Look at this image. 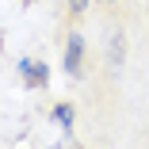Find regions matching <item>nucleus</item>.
<instances>
[{"label": "nucleus", "mask_w": 149, "mask_h": 149, "mask_svg": "<svg viewBox=\"0 0 149 149\" xmlns=\"http://www.w3.org/2000/svg\"><path fill=\"white\" fill-rule=\"evenodd\" d=\"M80 61H84V38L80 35H69V42H65V73L69 77H80Z\"/></svg>", "instance_id": "nucleus-1"}, {"label": "nucleus", "mask_w": 149, "mask_h": 149, "mask_svg": "<svg viewBox=\"0 0 149 149\" xmlns=\"http://www.w3.org/2000/svg\"><path fill=\"white\" fill-rule=\"evenodd\" d=\"M19 73L31 80L35 88H46V84H50V69H46V61H31V57H19Z\"/></svg>", "instance_id": "nucleus-2"}, {"label": "nucleus", "mask_w": 149, "mask_h": 149, "mask_svg": "<svg viewBox=\"0 0 149 149\" xmlns=\"http://www.w3.org/2000/svg\"><path fill=\"white\" fill-rule=\"evenodd\" d=\"M54 123L69 130V126H73V107H69V103H57V107H54Z\"/></svg>", "instance_id": "nucleus-3"}, {"label": "nucleus", "mask_w": 149, "mask_h": 149, "mask_svg": "<svg viewBox=\"0 0 149 149\" xmlns=\"http://www.w3.org/2000/svg\"><path fill=\"white\" fill-rule=\"evenodd\" d=\"M118 61H123V54H118V35L111 38V65H118Z\"/></svg>", "instance_id": "nucleus-4"}, {"label": "nucleus", "mask_w": 149, "mask_h": 149, "mask_svg": "<svg viewBox=\"0 0 149 149\" xmlns=\"http://www.w3.org/2000/svg\"><path fill=\"white\" fill-rule=\"evenodd\" d=\"M69 8H73V12H84V8H88V0H69Z\"/></svg>", "instance_id": "nucleus-5"}]
</instances>
